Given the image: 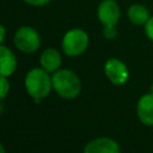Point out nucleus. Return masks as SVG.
<instances>
[{"label": "nucleus", "mask_w": 153, "mask_h": 153, "mask_svg": "<svg viewBox=\"0 0 153 153\" xmlns=\"http://www.w3.org/2000/svg\"><path fill=\"white\" fill-rule=\"evenodd\" d=\"M51 81L53 88L65 99L76 98L81 91V82L78 75L69 69H60L55 72Z\"/></svg>", "instance_id": "nucleus-1"}, {"label": "nucleus", "mask_w": 153, "mask_h": 153, "mask_svg": "<svg viewBox=\"0 0 153 153\" xmlns=\"http://www.w3.org/2000/svg\"><path fill=\"white\" fill-rule=\"evenodd\" d=\"M53 87L48 72L43 68H33L25 76V88L32 98H45Z\"/></svg>", "instance_id": "nucleus-2"}, {"label": "nucleus", "mask_w": 153, "mask_h": 153, "mask_svg": "<svg viewBox=\"0 0 153 153\" xmlns=\"http://www.w3.org/2000/svg\"><path fill=\"white\" fill-rule=\"evenodd\" d=\"M88 45V36L81 29L69 30L62 39V49L68 56L81 55Z\"/></svg>", "instance_id": "nucleus-3"}, {"label": "nucleus", "mask_w": 153, "mask_h": 153, "mask_svg": "<svg viewBox=\"0 0 153 153\" xmlns=\"http://www.w3.org/2000/svg\"><path fill=\"white\" fill-rule=\"evenodd\" d=\"M14 44L23 53H33L41 44L37 31L30 26H22L14 35Z\"/></svg>", "instance_id": "nucleus-4"}, {"label": "nucleus", "mask_w": 153, "mask_h": 153, "mask_svg": "<svg viewBox=\"0 0 153 153\" xmlns=\"http://www.w3.org/2000/svg\"><path fill=\"white\" fill-rule=\"evenodd\" d=\"M104 72L108 79L116 86H121L126 84L129 78V72L127 66L122 61L115 57H111L105 62Z\"/></svg>", "instance_id": "nucleus-5"}, {"label": "nucleus", "mask_w": 153, "mask_h": 153, "mask_svg": "<svg viewBox=\"0 0 153 153\" xmlns=\"http://www.w3.org/2000/svg\"><path fill=\"white\" fill-rule=\"evenodd\" d=\"M97 16L104 26H116L121 16V11L115 0H103L98 5Z\"/></svg>", "instance_id": "nucleus-6"}, {"label": "nucleus", "mask_w": 153, "mask_h": 153, "mask_svg": "<svg viewBox=\"0 0 153 153\" xmlns=\"http://www.w3.org/2000/svg\"><path fill=\"white\" fill-rule=\"evenodd\" d=\"M84 153H121L118 143L110 137L91 140L84 148Z\"/></svg>", "instance_id": "nucleus-7"}, {"label": "nucleus", "mask_w": 153, "mask_h": 153, "mask_svg": "<svg viewBox=\"0 0 153 153\" xmlns=\"http://www.w3.org/2000/svg\"><path fill=\"white\" fill-rule=\"evenodd\" d=\"M136 114L142 124L153 127V94L146 93L140 97L136 104Z\"/></svg>", "instance_id": "nucleus-8"}, {"label": "nucleus", "mask_w": 153, "mask_h": 153, "mask_svg": "<svg viewBox=\"0 0 153 153\" xmlns=\"http://www.w3.org/2000/svg\"><path fill=\"white\" fill-rule=\"evenodd\" d=\"M17 68V60L14 54L4 45H0V75L10 76Z\"/></svg>", "instance_id": "nucleus-9"}, {"label": "nucleus", "mask_w": 153, "mask_h": 153, "mask_svg": "<svg viewBox=\"0 0 153 153\" xmlns=\"http://www.w3.org/2000/svg\"><path fill=\"white\" fill-rule=\"evenodd\" d=\"M41 66L43 69L49 72H55L61 66V55L54 48L45 49L41 55Z\"/></svg>", "instance_id": "nucleus-10"}, {"label": "nucleus", "mask_w": 153, "mask_h": 153, "mask_svg": "<svg viewBox=\"0 0 153 153\" xmlns=\"http://www.w3.org/2000/svg\"><path fill=\"white\" fill-rule=\"evenodd\" d=\"M128 18L129 20L135 24V25H145L147 23V20L149 19V11L146 6L141 5V4H134L129 7L128 12Z\"/></svg>", "instance_id": "nucleus-11"}, {"label": "nucleus", "mask_w": 153, "mask_h": 153, "mask_svg": "<svg viewBox=\"0 0 153 153\" xmlns=\"http://www.w3.org/2000/svg\"><path fill=\"white\" fill-rule=\"evenodd\" d=\"M10 91V82L6 76L0 75V100L4 99Z\"/></svg>", "instance_id": "nucleus-12"}, {"label": "nucleus", "mask_w": 153, "mask_h": 153, "mask_svg": "<svg viewBox=\"0 0 153 153\" xmlns=\"http://www.w3.org/2000/svg\"><path fill=\"white\" fill-rule=\"evenodd\" d=\"M145 33L153 42V16L149 17V19L147 20V23L145 24Z\"/></svg>", "instance_id": "nucleus-13"}, {"label": "nucleus", "mask_w": 153, "mask_h": 153, "mask_svg": "<svg viewBox=\"0 0 153 153\" xmlns=\"http://www.w3.org/2000/svg\"><path fill=\"white\" fill-rule=\"evenodd\" d=\"M103 33H104V37H105V38L112 39V38L116 37L117 31H116V27H115V26H104Z\"/></svg>", "instance_id": "nucleus-14"}, {"label": "nucleus", "mask_w": 153, "mask_h": 153, "mask_svg": "<svg viewBox=\"0 0 153 153\" xmlns=\"http://www.w3.org/2000/svg\"><path fill=\"white\" fill-rule=\"evenodd\" d=\"M24 1L32 6H43V5L48 4L50 0H24Z\"/></svg>", "instance_id": "nucleus-15"}, {"label": "nucleus", "mask_w": 153, "mask_h": 153, "mask_svg": "<svg viewBox=\"0 0 153 153\" xmlns=\"http://www.w3.org/2000/svg\"><path fill=\"white\" fill-rule=\"evenodd\" d=\"M5 35H6V31H5V27L0 24V44L2 43L4 38H5Z\"/></svg>", "instance_id": "nucleus-16"}, {"label": "nucleus", "mask_w": 153, "mask_h": 153, "mask_svg": "<svg viewBox=\"0 0 153 153\" xmlns=\"http://www.w3.org/2000/svg\"><path fill=\"white\" fill-rule=\"evenodd\" d=\"M0 153H6V152H5V148H4V146H2L1 142H0Z\"/></svg>", "instance_id": "nucleus-17"}, {"label": "nucleus", "mask_w": 153, "mask_h": 153, "mask_svg": "<svg viewBox=\"0 0 153 153\" xmlns=\"http://www.w3.org/2000/svg\"><path fill=\"white\" fill-rule=\"evenodd\" d=\"M151 93H152V94H153V84H152V85H151Z\"/></svg>", "instance_id": "nucleus-18"}, {"label": "nucleus", "mask_w": 153, "mask_h": 153, "mask_svg": "<svg viewBox=\"0 0 153 153\" xmlns=\"http://www.w3.org/2000/svg\"><path fill=\"white\" fill-rule=\"evenodd\" d=\"M0 112H1V104H0Z\"/></svg>", "instance_id": "nucleus-19"}]
</instances>
